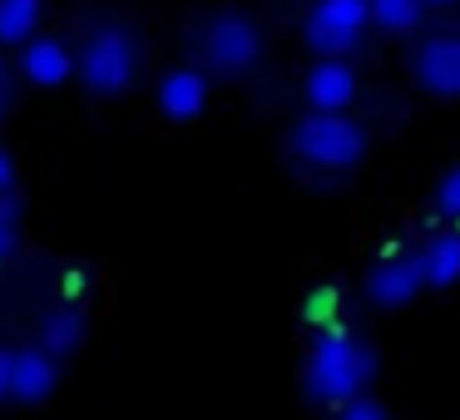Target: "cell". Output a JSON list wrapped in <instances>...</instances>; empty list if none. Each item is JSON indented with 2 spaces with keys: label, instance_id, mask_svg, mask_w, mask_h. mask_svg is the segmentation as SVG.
Wrapping results in <instances>:
<instances>
[{
  "label": "cell",
  "instance_id": "e0dca14e",
  "mask_svg": "<svg viewBox=\"0 0 460 420\" xmlns=\"http://www.w3.org/2000/svg\"><path fill=\"white\" fill-rule=\"evenodd\" d=\"M15 223H21V193L5 188L0 193V262L15 252Z\"/></svg>",
  "mask_w": 460,
  "mask_h": 420
},
{
  "label": "cell",
  "instance_id": "d6986e66",
  "mask_svg": "<svg viewBox=\"0 0 460 420\" xmlns=\"http://www.w3.org/2000/svg\"><path fill=\"white\" fill-rule=\"evenodd\" d=\"M341 420H386V410L367 396H351V400H341Z\"/></svg>",
  "mask_w": 460,
  "mask_h": 420
},
{
  "label": "cell",
  "instance_id": "9c48e42d",
  "mask_svg": "<svg viewBox=\"0 0 460 420\" xmlns=\"http://www.w3.org/2000/svg\"><path fill=\"white\" fill-rule=\"evenodd\" d=\"M60 386V356H50L45 346H25L11 356V400L35 406Z\"/></svg>",
  "mask_w": 460,
  "mask_h": 420
},
{
  "label": "cell",
  "instance_id": "6da1fadb",
  "mask_svg": "<svg viewBox=\"0 0 460 420\" xmlns=\"http://www.w3.org/2000/svg\"><path fill=\"white\" fill-rule=\"evenodd\" d=\"M376 376V351L367 341H357L347 327H317V341H312L307 371H302V386L317 406H341V400L361 396Z\"/></svg>",
  "mask_w": 460,
  "mask_h": 420
},
{
  "label": "cell",
  "instance_id": "9a60e30c",
  "mask_svg": "<svg viewBox=\"0 0 460 420\" xmlns=\"http://www.w3.org/2000/svg\"><path fill=\"white\" fill-rule=\"evenodd\" d=\"M40 25V0H0V45H25Z\"/></svg>",
  "mask_w": 460,
  "mask_h": 420
},
{
  "label": "cell",
  "instance_id": "7402d4cb",
  "mask_svg": "<svg viewBox=\"0 0 460 420\" xmlns=\"http://www.w3.org/2000/svg\"><path fill=\"white\" fill-rule=\"evenodd\" d=\"M65 297H70V302L84 297V272H70V277H65Z\"/></svg>",
  "mask_w": 460,
  "mask_h": 420
},
{
  "label": "cell",
  "instance_id": "30bf717a",
  "mask_svg": "<svg viewBox=\"0 0 460 420\" xmlns=\"http://www.w3.org/2000/svg\"><path fill=\"white\" fill-rule=\"evenodd\" d=\"M208 109V74L203 70H169L159 80V114L173 124H189Z\"/></svg>",
  "mask_w": 460,
  "mask_h": 420
},
{
  "label": "cell",
  "instance_id": "ffe728a7",
  "mask_svg": "<svg viewBox=\"0 0 460 420\" xmlns=\"http://www.w3.org/2000/svg\"><path fill=\"white\" fill-rule=\"evenodd\" d=\"M11 356H15V351L0 346V400H11Z\"/></svg>",
  "mask_w": 460,
  "mask_h": 420
},
{
  "label": "cell",
  "instance_id": "8fae6325",
  "mask_svg": "<svg viewBox=\"0 0 460 420\" xmlns=\"http://www.w3.org/2000/svg\"><path fill=\"white\" fill-rule=\"evenodd\" d=\"M21 65H25V80L40 84V90H55V84H65L75 74V55L65 40H31Z\"/></svg>",
  "mask_w": 460,
  "mask_h": 420
},
{
  "label": "cell",
  "instance_id": "2e32d148",
  "mask_svg": "<svg viewBox=\"0 0 460 420\" xmlns=\"http://www.w3.org/2000/svg\"><path fill=\"white\" fill-rule=\"evenodd\" d=\"M337 311H341V292L337 287H317L307 297V307H302V317H307L312 327H337Z\"/></svg>",
  "mask_w": 460,
  "mask_h": 420
},
{
  "label": "cell",
  "instance_id": "cb8c5ba5",
  "mask_svg": "<svg viewBox=\"0 0 460 420\" xmlns=\"http://www.w3.org/2000/svg\"><path fill=\"white\" fill-rule=\"evenodd\" d=\"M420 5H436V11H446V5H456V0H420Z\"/></svg>",
  "mask_w": 460,
  "mask_h": 420
},
{
  "label": "cell",
  "instance_id": "ba28073f",
  "mask_svg": "<svg viewBox=\"0 0 460 420\" xmlns=\"http://www.w3.org/2000/svg\"><path fill=\"white\" fill-rule=\"evenodd\" d=\"M351 100H357V70L341 55H322L307 74V104L317 114H347Z\"/></svg>",
  "mask_w": 460,
  "mask_h": 420
},
{
  "label": "cell",
  "instance_id": "44dd1931",
  "mask_svg": "<svg viewBox=\"0 0 460 420\" xmlns=\"http://www.w3.org/2000/svg\"><path fill=\"white\" fill-rule=\"evenodd\" d=\"M5 188H15V163H11V153L0 149V193Z\"/></svg>",
  "mask_w": 460,
  "mask_h": 420
},
{
  "label": "cell",
  "instance_id": "8992f818",
  "mask_svg": "<svg viewBox=\"0 0 460 420\" xmlns=\"http://www.w3.org/2000/svg\"><path fill=\"white\" fill-rule=\"evenodd\" d=\"M411 74H416V84L426 94H436V100H460V31L420 40L416 60H411Z\"/></svg>",
  "mask_w": 460,
  "mask_h": 420
},
{
  "label": "cell",
  "instance_id": "5bb4252c",
  "mask_svg": "<svg viewBox=\"0 0 460 420\" xmlns=\"http://www.w3.org/2000/svg\"><path fill=\"white\" fill-rule=\"evenodd\" d=\"M371 25L386 35H411L420 21H426V5L420 0H367Z\"/></svg>",
  "mask_w": 460,
  "mask_h": 420
},
{
  "label": "cell",
  "instance_id": "52a82bcc",
  "mask_svg": "<svg viewBox=\"0 0 460 420\" xmlns=\"http://www.w3.org/2000/svg\"><path fill=\"white\" fill-rule=\"evenodd\" d=\"M420 292H426L420 258H416V252H401V248H386L381 267L367 277V297L376 302V307H411Z\"/></svg>",
  "mask_w": 460,
  "mask_h": 420
},
{
  "label": "cell",
  "instance_id": "ac0fdd59",
  "mask_svg": "<svg viewBox=\"0 0 460 420\" xmlns=\"http://www.w3.org/2000/svg\"><path fill=\"white\" fill-rule=\"evenodd\" d=\"M436 208H440V218H460V163L440 179V188H436Z\"/></svg>",
  "mask_w": 460,
  "mask_h": 420
},
{
  "label": "cell",
  "instance_id": "4fadbf2b",
  "mask_svg": "<svg viewBox=\"0 0 460 420\" xmlns=\"http://www.w3.org/2000/svg\"><path fill=\"white\" fill-rule=\"evenodd\" d=\"M80 341H84V317H80L75 307L50 311V317L40 321V346L50 351V356H70Z\"/></svg>",
  "mask_w": 460,
  "mask_h": 420
},
{
  "label": "cell",
  "instance_id": "5b68a950",
  "mask_svg": "<svg viewBox=\"0 0 460 420\" xmlns=\"http://www.w3.org/2000/svg\"><path fill=\"white\" fill-rule=\"evenodd\" d=\"M371 25L367 0H317L307 15V45L317 55H351Z\"/></svg>",
  "mask_w": 460,
  "mask_h": 420
},
{
  "label": "cell",
  "instance_id": "7c38bea8",
  "mask_svg": "<svg viewBox=\"0 0 460 420\" xmlns=\"http://www.w3.org/2000/svg\"><path fill=\"white\" fill-rule=\"evenodd\" d=\"M416 258H420V272H426V287H456L460 282V232H436Z\"/></svg>",
  "mask_w": 460,
  "mask_h": 420
},
{
  "label": "cell",
  "instance_id": "277c9868",
  "mask_svg": "<svg viewBox=\"0 0 460 420\" xmlns=\"http://www.w3.org/2000/svg\"><path fill=\"white\" fill-rule=\"evenodd\" d=\"M199 60L213 74H248L262 60V31L243 11H223L199 31Z\"/></svg>",
  "mask_w": 460,
  "mask_h": 420
},
{
  "label": "cell",
  "instance_id": "603a6c76",
  "mask_svg": "<svg viewBox=\"0 0 460 420\" xmlns=\"http://www.w3.org/2000/svg\"><path fill=\"white\" fill-rule=\"evenodd\" d=\"M5 109H11V84H5V74H0V119H5Z\"/></svg>",
  "mask_w": 460,
  "mask_h": 420
},
{
  "label": "cell",
  "instance_id": "7a4b0ae2",
  "mask_svg": "<svg viewBox=\"0 0 460 420\" xmlns=\"http://www.w3.org/2000/svg\"><path fill=\"white\" fill-rule=\"evenodd\" d=\"M292 153H297L302 163H312V169H357L361 153H367V129L361 124H351L347 114H317L312 109L307 119L292 124Z\"/></svg>",
  "mask_w": 460,
  "mask_h": 420
},
{
  "label": "cell",
  "instance_id": "3957f363",
  "mask_svg": "<svg viewBox=\"0 0 460 420\" xmlns=\"http://www.w3.org/2000/svg\"><path fill=\"white\" fill-rule=\"evenodd\" d=\"M80 80L90 94H124L139 80V40H134L124 25H104L84 40L80 50Z\"/></svg>",
  "mask_w": 460,
  "mask_h": 420
}]
</instances>
